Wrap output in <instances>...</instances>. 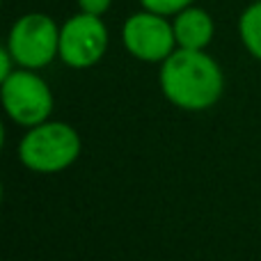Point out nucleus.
Instances as JSON below:
<instances>
[{
    "label": "nucleus",
    "mask_w": 261,
    "mask_h": 261,
    "mask_svg": "<svg viewBox=\"0 0 261 261\" xmlns=\"http://www.w3.org/2000/svg\"><path fill=\"white\" fill-rule=\"evenodd\" d=\"M161 90L172 106L199 113L220 101L225 78L220 64L206 50L176 48L161 62Z\"/></svg>",
    "instance_id": "nucleus-1"
},
{
    "label": "nucleus",
    "mask_w": 261,
    "mask_h": 261,
    "mask_svg": "<svg viewBox=\"0 0 261 261\" xmlns=\"http://www.w3.org/2000/svg\"><path fill=\"white\" fill-rule=\"evenodd\" d=\"M81 135L64 122H41L23 135L18 158L37 174H55L67 170L81 156Z\"/></svg>",
    "instance_id": "nucleus-2"
},
{
    "label": "nucleus",
    "mask_w": 261,
    "mask_h": 261,
    "mask_svg": "<svg viewBox=\"0 0 261 261\" xmlns=\"http://www.w3.org/2000/svg\"><path fill=\"white\" fill-rule=\"evenodd\" d=\"M7 48L18 67L44 69L60 58V25L48 14H23L9 30Z\"/></svg>",
    "instance_id": "nucleus-3"
},
{
    "label": "nucleus",
    "mask_w": 261,
    "mask_h": 261,
    "mask_svg": "<svg viewBox=\"0 0 261 261\" xmlns=\"http://www.w3.org/2000/svg\"><path fill=\"white\" fill-rule=\"evenodd\" d=\"M0 96H3L5 113L14 124L32 128L46 122L53 113V92L46 85L35 69H16L5 81H0Z\"/></svg>",
    "instance_id": "nucleus-4"
},
{
    "label": "nucleus",
    "mask_w": 261,
    "mask_h": 261,
    "mask_svg": "<svg viewBox=\"0 0 261 261\" xmlns=\"http://www.w3.org/2000/svg\"><path fill=\"white\" fill-rule=\"evenodd\" d=\"M108 50V28L94 14H76L60 25V60L71 69H90Z\"/></svg>",
    "instance_id": "nucleus-5"
},
{
    "label": "nucleus",
    "mask_w": 261,
    "mask_h": 261,
    "mask_svg": "<svg viewBox=\"0 0 261 261\" xmlns=\"http://www.w3.org/2000/svg\"><path fill=\"white\" fill-rule=\"evenodd\" d=\"M122 41L124 48L142 62H165L179 48L174 25L167 21V16L149 9L135 12L126 18L122 28Z\"/></svg>",
    "instance_id": "nucleus-6"
},
{
    "label": "nucleus",
    "mask_w": 261,
    "mask_h": 261,
    "mask_svg": "<svg viewBox=\"0 0 261 261\" xmlns=\"http://www.w3.org/2000/svg\"><path fill=\"white\" fill-rule=\"evenodd\" d=\"M174 37L179 48H190V50H204L213 39V18L206 9L202 7H186L174 16Z\"/></svg>",
    "instance_id": "nucleus-7"
},
{
    "label": "nucleus",
    "mask_w": 261,
    "mask_h": 261,
    "mask_svg": "<svg viewBox=\"0 0 261 261\" xmlns=\"http://www.w3.org/2000/svg\"><path fill=\"white\" fill-rule=\"evenodd\" d=\"M239 35L248 53L261 60V0L243 9L239 18Z\"/></svg>",
    "instance_id": "nucleus-8"
},
{
    "label": "nucleus",
    "mask_w": 261,
    "mask_h": 261,
    "mask_svg": "<svg viewBox=\"0 0 261 261\" xmlns=\"http://www.w3.org/2000/svg\"><path fill=\"white\" fill-rule=\"evenodd\" d=\"M193 3L195 0H140L142 9L163 14V16H176V14L184 12V9L190 7Z\"/></svg>",
    "instance_id": "nucleus-9"
},
{
    "label": "nucleus",
    "mask_w": 261,
    "mask_h": 261,
    "mask_svg": "<svg viewBox=\"0 0 261 261\" xmlns=\"http://www.w3.org/2000/svg\"><path fill=\"white\" fill-rule=\"evenodd\" d=\"M76 3H78V7H81V12L94 14V16H103L110 9L113 0H76Z\"/></svg>",
    "instance_id": "nucleus-10"
},
{
    "label": "nucleus",
    "mask_w": 261,
    "mask_h": 261,
    "mask_svg": "<svg viewBox=\"0 0 261 261\" xmlns=\"http://www.w3.org/2000/svg\"><path fill=\"white\" fill-rule=\"evenodd\" d=\"M12 62H14V58H12V53H9V48L5 46V48L0 50V81H5V78L12 73Z\"/></svg>",
    "instance_id": "nucleus-11"
}]
</instances>
